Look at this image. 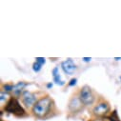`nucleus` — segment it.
Returning <instances> with one entry per match:
<instances>
[{
	"label": "nucleus",
	"mask_w": 121,
	"mask_h": 121,
	"mask_svg": "<svg viewBox=\"0 0 121 121\" xmlns=\"http://www.w3.org/2000/svg\"><path fill=\"white\" fill-rule=\"evenodd\" d=\"M52 73V77H53V82H54L56 85H58V86H64V85H65V82L61 79V75H60V73H59V69H58V67L53 68Z\"/></svg>",
	"instance_id": "8"
},
{
	"label": "nucleus",
	"mask_w": 121,
	"mask_h": 121,
	"mask_svg": "<svg viewBox=\"0 0 121 121\" xmlns=\"http://www.w3.org/2000/svg\"><path fill=\"white\" fill-rule=\"evenodd\" d=\"M35 62H37V63H39L40 65H44L45 63H46V59L44 58V57H36L35 58Z\"/></svg>",
	"instance_id": "13"
},
{
	"label": "nucleus",
	"mask_w": 121,
	"mask_h": 121,
	"mask_svg": "<svg viewBox=\"0 0 121 121\" xmlns=\"http://www.w3.org/2000/svg\"><path fill=\"white\" fill-rule=\"evenodd\" d=\"M52 101L50 97H43V98L39 99L33 107L34 113L38 117L45 116L49 112V111L52 107Z\"/></svg>",
	"instance_id": "1"
},
{
	"label": "nucleus",
	"mask_w": 121,
	"mask_h": 121,
	"mask_svg": "<svg viewBox=\"0 0 121 121\" xmlns=\"http://www.w3.org/2000/svg\"><path fill=\"white\" fill-rule=\"evenodd\" d=\"M82 104H83V103L81 102L80 98H78V97H73V98H72V100H71L70 103H69V109H70L72 112H77V111H79V110L81 109Z\"/></svg>",
	"instance_id": "7"
},
{
	"label": "nucleus",
	"mask_w": 121,
	"mask_h": 121,
	"mask_svg": "<svg viewBox=\"0 0 121 121\" xmlns=\"http://www.w3.org/2000/svg\"><path fill=\"white\" fill-rule=\"evenodd\" d=\"M3 89L6 93H9V92H12V91H13V86L12 84H5L3 86Z\"/></svg>",
	"instance_id": "12"
},
{
	"label": "nucleus",
	"mask_w": 121,
	"mask_h": 121,
	"mask_svg": "<svg viewBox=\"0 0 121 121\" xmlns=\"http://www.w3.org/2000/svg\"><path fill=\"white\" fill-rule=\"evenodd\" d=\"M41 69H42V65H40V64L37 63V62H35V63H34V65H33V70H34L35 73H39V72L41 71Z\"/></svg>",
	"instance_id": "11"
},
{
	"label": "nucleus",
	"mask_w": 121,
	"mask_h": 121,
	"mask_svg": "<svg viewBox=\"0 0 121 121\" xmlns=\"http://www.w3.org/2000/svg\"><path fill=\"white\" fill-rule=\"evenodd\" d=\"M76 82H77V79H76V78H72V79L70 80V82H69V86L73 87V86L76 85Z\"/></svg>",
	"instance_id": "15"
},
{
	"label": "nucleus",
	"mask_w": 121,
	"mask_h": 121,
	"mask_svg": "<svg viewBox=\"0 0 121 121\" xmlns=\"http://www.w3.org/2000/svg\"><path fill=\"white\" fill-rule=\"evenodd\" d=\"M27 86V83H25V82H23V81H21V82H18V83H16L15 85H13V94H14V95H16V96H19L20 95H21V93L23 92V90H24V88Z\"/></svg>",
	"instance_id": "9"
},
{
	"label": "nucleus",
	"mask_w": 121,
	"mask_h": 121,
	"mask_svg": "<svg viewBox=\"0 0 121 121\" xmlns=\"http://www.w3.org/2000/svg\"><path fill=\"white\" fill-rule=\"evenodd\" d=\"M22 100L23 103L27 106V107H31V106H35V104L37 102L36 101V96L32 94L29 91H24L22 94Z\"/></svg>",
	"instance_id": "5"
},
{
	"label": "nucleus",
	"mask_w": 121,
	"mask_h": 121,
	"mask_svg": "<svg viewBox=\"0 0 121 121\" xmlns=\"http://www.w3.org/2000/svg\"><path fill=\"white\" fill-rule=\"evenodd\" d=\"M1 121H3V120H1Z\"/></svg>",
	"instance_id": "20"
},
{
	"label": "nucleus",
	"mask_w": 121,
	"mask_h": 121,
	"mask_svg": "<svg viewBox=\"0 0 121 121\" xmlns=\"http://www.w3.org/2000/svg\"><path fill=\"white\" fill-rule=\"evenodd\" d=\"M82 59H83V61H84V62H87V63L90 62L91 60H92V58H91V57H83Z\"/></svg>",
	"instance_id": "16"
},
{
	"label": "nucleus",
	"mask_w": 121,
	"mask_h": 121,
	"mask_svg": "<svg viewBox=\"0 0 121 121\" xmlns=\"http://www.w3.org/2000/svg\"><path fill=\"white\" fill-rule=\"evenodd\" d=\"M120 81H121V76H120Z\"/></svg>",
	"instance_id": "19"
},
{
	"label": "nucleus",
	"mask_w": 121,
	"mask_h": 121,
	"mask_svg": "<svg viewBox=\"0 0 121 121\" xmlns=\"http://www.w3.org/2000/svg\"><path fill=\"white\" fill-rule=\"evenodd\" d=\"M5 111H6V112L13 113V114H16V115H19V116L25 114V110L20 105L18 100L16 98H13V97H12L8 101L7 105L5 106Z\"/></svg>",
	"instance_id": "2"
},
{
	"label": "nucleus",
	"mask_w": 121,
	"mask_h": 121,
	"mask_svg": "<svg viewBox=\"0 0 121 121\" xmlns=\"http://www.w3.org/2000/svg\"><path fill=\"white\" fill-rule=\"evenodd\" d=\"M61 68L63 70V72L69 75H72L74 73V72L76 71V66L73 62V60L72 58H68L67 60L63 61L61 63Z\"/></svg>",
	"instance_id": "4"
},
{
	"label": "nucleus",
	"mask_w": 121,
	"mask_h": 121,
	"mask_svg": "<svg viewBox=\"0 0 121 121\" xmlns=\"http://www.w3.org/2000/svg\"><path fill=\"white\" fill-rule=\"evenodd\" d=\"M110 111V106L108 103L106 102H100L99 104H97L95 109H94V112L95 114L101 116V115H105L108 112Z\"/></svg>",
	"instance_id": "6"
},
{
	"label": "nucleus",
	"mask_w": 121,
	"mask_h": 121,
	"mask_svg": "<svg viewBox=\"0 0 121 121\" xmlns=\"http://www.w3.org/2000/svg\"><path fill=\"white\" fill-rule=\"evenodd\" d=\"M52 86H53V84H52V82H50V83H48V84H47V88H48V89L52 88Z\"/></svg>",
	"instance_id": "17"
},
{
	"label": "nucleus",
	"mask_w": 121,
	"mask_h": 121,
	"mask_svg": "<svg viewBox=\"0 0 121 121\" xmlns=\"http://www.w3.org/2000/svg\"><path fill=\"white\" fill-rule=\"evenodd\" d=\"M8 96H9L8 94H5V93H1V94H0V100H1V102H3L5 99H7Z\"/></svg>",
	"instance_id": "14"
},
{
	"label": "nucleus",
	"mask_w": 121,
	"mask_h": 121,
	"mask_svg": "<svg viewBox=\"0 0 121 121\" xmlns=\"http://www.w3.org/2000/svg\"><path fill=\"white\" fill-rule=\"evenodd\" d=\"M79 98H80L81 102L84 105L93 104V102L95 100V97H94V95H93V92H92V89H91L89 86H87V85L84 86L80 91Z\"/></svg>",
	"instance_id": "3"
},
{
	"label": "nucleus",
	"mask_w": 121,
	"mask_h": 121,
	"mask_svg": "<svg viewBox=\"0 0 121 121\" xmlns=\"http://www.w3.org/2000/svg\"><path fill=\"white\" fill-rule=\"evenodd\" d=\"M108 119L110 121H121L120 118H119V116H118V113H117V111L116 110H114L112 112V113L108 117Z\"/></svg>",
	"instance_id": "10"
},
{
	"label": "nucleus",
	"mask_w": 121,
	"mask_h": 121,
	"mask_svg": "<svg viewBox=\"0 0 121 121\" xmlns=\"http://www.w3.org/2000/svg\"><path fill=\"white\" fill-rule=\"evenodd\" d=\"M114 59L116 60V61H118V60H121V57H115Z\"/></svg>",
	"instance_id": "18"
}]
</instances>
